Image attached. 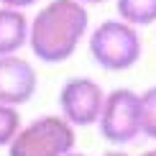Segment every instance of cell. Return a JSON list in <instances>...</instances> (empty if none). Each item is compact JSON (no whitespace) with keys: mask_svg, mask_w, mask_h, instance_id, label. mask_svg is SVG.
Returning a JSON list of instances; mask_svg holds the SVG:
<instances>
[{"mask_svg":"<svg viewBox=\"0 0 156 156\" xmlns=\"http://www.w3.org/2000/svg\"><path fill=\"white\" fill-rule=\"evenodd\" d=\"M141 156H156V148H148V151H144Z\"/></svg>","mask_w":156,"mask_h":156,"instance_id":"cell-14","label":"cell"},{"mask_svg":"<svg viewBox=\"0 0 156 156\" xmlns=\"http://www.w3.org/2000/svg\"><path fill=\"white\" fill-rule=\"evenodd\" d=\"M100 136L113 146H128L144 136L141 126V92L131 87H115L108 92L100 115Z\"/></svg>","mask_w":156,"mask_h":156,"instance_id":"cell-4","label":"cell"},{"mask_svg":"<svg viewBox=\"0 0 156 156\" xmlns=\"http://www.w3.org/2000/svg\"><path fill=\"white\" fill-rule=\"evenodd\" d=\"M67 156H84V154H80V151H69Z\"/></svg>","mask_w":156,"mask_h":156,"instance_id":"cell-15","label":"cell"},{"mask_svg":"<svg viewBox=\"0 0 156 156\" xmlns=\"http://www.w3.org/2000/svg\"><path fill=\"white\" fill-rule=\"evenodd\" d=\"M141 126L146 138L156 141V84L141 92Z\"/></svg>","mask_w":156,"mask_h":156,"instance_id":"cell-10","label":"cell"},{"mask_svg":"<svg viewBox=\"0 0 156 156\" xmlns=\"http://www.w3.org/2000/svg\"><path fill=\"white\" fill-rule=\"evenodd\" d=\"M31 38V18L26 10L0 5V56L21 54Z\"/></svg>","mask_w":156,"mask_h":156,"instance_id":"cell-7","label":"cell"},{"mask_svg":"<svg viewBox=\"0 0 156 156\" xmlns=\"http://www.w3.org/2000/svg\"><path fill=\"white\" fill-rule=\"evenodd\" d=\"M90 36V13L80 0H49L31 18L28 49L44 64H64Z\"/></svg>","mask_w":156,"mask_h":156,"instance_id":"cell-1","label":"cell"},{"mask_svg":"<svg viewBox=\"0 0 156 156\" xmlns=\"http://www.w3.org/2000/svg\"><path fill=\"white\" fill-rule=\"evenodd\" d=\"M38 90V74L26 56H0V102L21 108L34 100Z\"/></svg>","mask_w":156,"mask_h":156,"instance_id":"cell-6","label":"cell"},{"mask_svg":"<svg viewBox=\"0 0 156 156\" xmlns=\"http://www.w3.org/2000/svg\"><path fill=\"white\" fill-rule=\"evenodd\" d=\"M80 3H84L90 8V5H102V3H108V0H80Z\"/></svg>","mask_w":156,"mask_h":156,"instance_id":"cell-13","label":"cell"},{"mask_svg":"<svg viewBox=\"0 0 156 156\" xmlns=\"http://www.w3.org/2000/svg\"><path fill=\"white\" fill-rule=\"evenodd\" d=\"M92 62L105 72H128L144 54V41L133 23L123 18H108L97 23L87 36Z\"/></svg>","mask_w":156,"mask_h":156,"instance_id":"cell-2","label":"cell"},{"mask_svg":"<svg viewBox=\"0 0 156 156\" xmlns=\"http://www.w3.org/2000/svg\"><path fill=\"white\" fill-rule=\"evenodd\" d=\"M102 156H131V154H126L123 148H110V151H105Z\"/></svg>","mask_w":156,"mask_h":156,"instance_id":"cell-12","label":"cell"},{"mask_svg":"<svg viewBox=\"0 0 156 156\" xmlns=\"http://www.w3.org/2000/svg\"><path fill=\"white\" fill-rule=\"evenodd\" d=\"M23 128V120H21V110L16 105H5L0 102V148H8L13 141L18 138Z\"/></svg>","mask_w":156,"mask_h":156,"instance_id":"cell-9","label":"cell"},{"mask_svg":"<svg viewBox=\"0 0 156 156\" xmlns=\"http://www.w3.org/2000/svg\"><path fill=\"white\" fill-rule=\"evenodd\" d=\"M108 92L92 77H69L59 87V113L74 128L97 126L105 108Z\"/></svg>","mask_w":156,"mask_h":156,"instance_id":"cell-5","label":"cell"},{"mask_svg":"<svg viewBox=\"0 0 156 156\" xmlns=\"http://www.w3.org/2000/svg\"><path fill=\"white\" fill-rule=\"evenodd\" d=\"M77 133L64 115H38L26 123L8 146V156H67L74 151Z\"/></svg>","mask_w":156,"mask_h":156,"instance_id":"cell-3","label":"cell"},{"mask_svg":"<svg viewBox=\"0 0 156 156\" xmlns=\"http://www.w3.org/2000/svg\"><path fill=\"white\" fill-rule=\"evenodd\" d=\"M36 3H41V0H0V5H8V8H18V10H28V8H34Z\"/></svg>","mask_w":156,"mask_h":156,"instance_id":"cell-11","label":"cell"},{"mask_svg":"<svg viewBox=\"0 0 156 156\" xmlns=\"http://www.w3.org/2000/svg\"><path fill=\"white\" fill-rule=\"evenodd\" d=\"M118 18L133 23L136 28L156 23V0H115Z\"/></svg>","mask_w":156,"mask_h":156,"instance_id":"cell-8","label":"cell"}]
</instances>
